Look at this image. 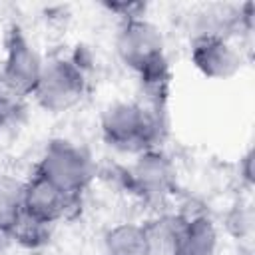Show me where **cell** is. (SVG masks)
<instances>
[{"mask_svg":"<svg viewBox=\"0 0 255 255\" xmlns=\"http://www.w3.org/2000/svg\"><path fill=\"white\" fill-rule=\"evenodd\" d=\"M116 54L126 68L137 74L143 88L153 98V106L161 108L169 84V66L161 30L145 16L120 22Z\"/></svg>","mask_w":255,"mask_h":255,"instance_id":"1","label":"cell"},{"mask_svg":"<svg viewBox=\"0 0 255 255\" xmlns=\"http://www.w3.org/2000/svg\"><path fill=\"white\" fill-rule=\"evenodd\" d=\"M161 108L141 102H114L102 114V135L108 145L124 153H143L159 147L163 137Z\"/></svg>","mask_w":255,"mask_h":255,"instance_id":"2","label":"cell"},{"mask_svg":"<svg viewBox=\"0 0 255 255\" xmlns=\"http://www.w3.org/2000/svg\"><path fill=\"white\" fill-rule=\"evenodd\" d=\"M34 173L48 179L66 193L80 197L90 187L96 175V167L92 155L82 145L60 137L52 139L44 147Z\"/></svg>","mask_w":255,"mask_h":255,"instance_id":"3","label":"cell"},{"mask_svg":"<svg viewBox=\"0 0 255 255\" xmlns=\"http://www.w3.org/2000/svg\"><path fill=\"white\" fill-rule=\"evenodd\" d=\"M86 90L88 80L80 60L58 56L44 62L34 98L42 110L50 114H64L82 102Z\"/></svg>","mask_w":255,"mask_h":255,"instance_id":"4","label":"cell"},{"mask_svg":"<svg viewBox=\"0 0 255 255\" xmlns=\"http://www.w3.org/2000/svg\"><path fill=\"white\" fill-rule=\"evenodd\" d=\"M42 56L20 26H12L6 34L4 60L0 66V86L8 96L26 98L34 96L44 70Z\"/></svg>","mask_w":255,"mask_h":255,"instance_id":"5","label":"cell"},{"mask_svg":"<svg viewBox=\"0 0 255 255\" xmlns=\"http://www.w3.org/2000/svg\"><path fill=\"white\" fill-rule=\"evenodd\" d=\"M175 165L159 147L135 155V161L124 171L128 189L145 201H163L175 189Z\"/></svg>","mask_w":255,"mask_h":255,"instance_id":"6","label":"cell"},{"mask_svg":"<svg viewBox=\"0 0 255 255\" xmlns=\"http://www.w3.org/2000/svg\"><path fill=\"white\" fill-rule=\"evenodd\" d=\"M189 60L193 68L207 80H229L243 66L241 50L229 42L225 34L193 36Z\"/></svg>","mask_w":255,"mask_h":255,"instance_id":"7","label":"cell"},{"mask_svg":"<svg viewBox=\"0 0 255 255\" xmlns=\"http://www.w3.org/2000/svg\"><path fill=\"white\" fill-rule=\"evenodd\" d=\"M78 199L80 197L66 193L64 189L34 173L24 181L22 187V213L42 225L52 227L74 211Z\"/></svg>","mask_w":255,"mask_h":255,"instance_id":"8","label":"cell"},{"mask_svg":"<svg viewBox=\"0 0 255 255\" xmlns=\"http://www.w3.org/2000/svg\"><path fill=\"white\" fill-rule=\"evenodd\" d=\"M219 231L207 215L181 217L167 253L169 255H217Z\"/></svg>","mask_w":255,"mask_h":255,"instance_id":"9","label":"cell"},{"mask_svg":"<svg viewBox=\"0 0 255 255\" xmlns=\"http://www.w3.org/2000/svg\"><path fill=\"white\" fill-rule=\"evenodd\" d=\"M104 255H155L145 223L124 221L110 227L102 241Z\"/></svg>","mask_w":255,"mask_h":255,"instance_id":"10","label":"cell"},{"mask_svg":"<svg viewBox=\"0 0 255 255\" xmlns=\"http://www.w3.org/2000/svg\"><path fill=\"white\" fill-rule=\"evenodd\" d=\"M22 187L24 181L10 175H0V235L10 237L22 217Z\"/></svg>","mask_w":255,"mask_h":255,"instance_id":"11","label":"cell"},{"mask_svg":"<svg viewBox=\"0 0 255 255\" xmlns=\"http://www.w3.org/2000/svg\"><path fill=\"white\" fill-rule=\"evenodd\" d=\"M106 8L114 14H118L124 20H131V18H141L145 14V4L141 2H110L106 4Z\"/></svg>","mask_w":255,"mask_h":255,"instance_id":"12","label":"cell"},{"mask_svg":"<svg viewBox=\"0 0 255 255\" xmlns=\"http://www.w3.org/2000/svg\"><path fill=\"white\" fill-rule=\"evenodd\" d=\"M2 112H6V100H4V96H2V92H0V114Z\"/></svg>","mask_w":255,"mask_h":255,"instance_id":"13","label":"cell"}]
</instances>
